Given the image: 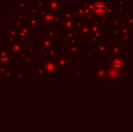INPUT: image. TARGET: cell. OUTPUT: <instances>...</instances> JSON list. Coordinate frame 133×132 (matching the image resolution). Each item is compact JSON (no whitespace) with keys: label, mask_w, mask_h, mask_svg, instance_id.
I'll return each instance as SVG.
<instances>
[{"label":"cell","mask_w":133,"mask_h":132,"mask_svg":"<svg viewBox=\"0 0 133 132\" xmlns=\"http://www.w3.org/2000/svg\"><path fill=\"white\" fill-rule=\"evenodd\" d=\"M37 16L40 19L42 25H54L55 13L50 12L47 9H38Z\"/></svg>","instance_id":"obj_1"},{"label":"cell","mask_w":133,"mask_h":132,"mask_svg":"<svg viewBox=\"0 0 133 132\" xmlns=\"http://www.w3.org/2000/svg\"><path fill=\"white\" fill-rule=\"evenodd\" d=\"M42 66L44 67L46 74L49 75V78H53L54 74L57 72L58 67L56 64L55 58H48V60H45L43 62Z\"/></svg>","instance_id":"obj_2"},{"label":"cell","mask_w":133,"mask_h":132,"mask_svg":"<svg viewBox=\"0 0 133 132\" xmlns=\"http://www.w3.org/2000/svg\"><path fill=\"white\" fill-rule=\"evenodd\" d=\"M56 64H57L58 69L60 70H68L69 65L72 64V59L68 58L66 55L63 54H57L55 57Z\"/></svg>","instance_id":"obj_3"},{"label":"cell","mask_w":133,"mask_h":132,"mask_svg":"<svg viewBox=\"0 0 133 132\" xmlns=\"http://www.w3.org/2000/svg\"><path fill=\"white\" fill-rule=\"evenodd\" d=\"M8 48H9V53L15 54L16 57L23 52L24 46H25V43L20 42V41H16L13 43H8Z\"/></svg>","instance_id":"obj_4"},{"label":"cell","mask_w":133,"mask_h":132,"mask_svg":"<svg viewBox=\"0 0 133 132\" xmlns=\"http://www.w3.org/2000/svg\"><path fill=\"white\" fill-rule=\"evenodd\" d=\"M25 25H28V26L33 29H35V30H39L42 27V23H41L40 19H39V17L37 16H28L27 17H25Z\"/></svg>","instance_id":"obj_5"},{"label":"cell","mask_w":133,"mask_h":132,"mask_svg":"<svg viewBox=\"0 0 133 132\" xmlns=\"http://www.w3.org/2000/svg\"><path fill=\"white\" fill-rule=\"evenodd\" d=\"M46 9L50 12L57 13L61 8V0H45Z\"/></svg>","instance_id":"obj_6"},{"label":"cell","mask_w":133,"mask_h":132,"mask_svg":"<svg viewBox=\"0 0 133 132\" xmlns=\"http://www.w3.org/2000/svg\"><path fill=\"white\" fill-rule=\"evenodd\" d=\"M44 47L45 50L51 49V48H54L57 49V38H50V37H44L40 40Z\"/></svg>","instance_id":"obj_7"},{"label":"cell","mask_w":133,"mask_h":132,"mask_svg":"<svg viewBox=\"0 0 133 132\" xmlns=\"http://www.w3.org/2000/svg\"><path fill=\"white\" fill-rule=\"evenodd\" d=\"M32 73L34 74V75L36 76L37 79H44V77H45V71H44V67H38V68L35 69V70L32 72Z\"/></svg>","instance_id":"obj_8"},{"label":"cell","mask_w":133,"mask_h":132,"mask_svg":"<svg viewBox=\"0 0 133 132\" xmlns=\"http://www.w3.org/2000/svg\"><path fill=\"white\" fill-rule=\"evenodd\" d=\"M29 1L28 0H16V7L17 9H20V10H25V9L28 8L29 6Z\"/></svg>","instance_id":"obj_9"},{"label":"cell","mask_w":133,"mask_h":132,"mask_svg":"<svg viewBox=\"0 0 133 132\" xmlns=\"http://www.w3.org/2000/svg\"><path fill=\"white\" fill-rule=\"evenodd\" d=\"M14 78L16 79V82H18V83L25 82V71L21 70V71L16 72V73L14 74Z\"/></svg>","instance_id":"obj_10"},{"label":"cell","mask_w":133,"mask_h":132,"mask_svg":"<svg viewBox=\"0 0 133 132\" xmlns=\"http://www.w3.org/2000/svg\"><path fill=\"white\" fill-rule=\"evenodd\" d=\"M0 64H5L6 66H11L14 64V62L11 59L10 54H8V55H5V56H0Z\"/></svg>","instance_id":"obj_11"},{"label":"cell","mask_w":133,"mask_h":132,"mask_svg":"<svg viewBox=\"0 0 133 132\" xmlns=\"http://www.w3.org/2000/svg\"><path fill=\"white\" fill-rule=\"evenodd\" d=\"M28 9H29V12H28V16H37V12H38V7H37L36 4H30L29 6H28Z\"/></svg>","instance_id":"obj_12"},{"label":"cell","mask_w":133,"mask_h":132,"mask_svg":"<svg viewBox=\"0 0 133 132\" xmlns=\"http://www.w3.org/2000/svg\"><path fill=\"white\" fill-rule=\"evenodd\" d=\"M23 52L25 53H26V54H30V55L36 54V52H35V45H31V46L25 45L24 46Z\"/></svg>","instance_id":"obj_13"},{"label":"cell","mask_w":133,"mask_h":132,"mask_svg":"<svg viewBox=\"0 0 133 132\" xmlns=\"http://www.w3.org/2000/svg\"><path fill=\"white\" fill-rule=\"evenodd\" d=\"M45 36L50 38H57V30L55 29H46L45 30Z\"/></svg>","instance_id":"obj_14"},{"label":"cell","mask_w":133,"mask_h":132,"mask_svg":"<svg viewBox=\"0 0 133 132\" xmlns=\"http://www.w3.org/2000/svg\"><path fill=\"white\" fill-rule=\"evenodd\" d=\"M7 31H8V33L10 35H12V36L14 37H16L17 38V35H18V30L16 28V27L13 26V25H9L8 26H7Z\"/></svg>","instance_id":"obj_15"},{"label":"cell","mask_w":133,"mask_h":132,"mask_svg":"<svg viewBox=\"0 0 133 132\" xmlns=\"http://www.w3.org/2000/svg\"><path fill=\"white\" fill-rule=\"evenodd\" d=\"M12 78H14V74L10 70H5L3 73L0 74V79H12Z\"/></svg>","instance_id":"obj_16"},{"label":"cell","mask_w":133,"mask_h":132,"mask_svg":"<svg viewBox=\"0 0 133 132\" xmlns=\"http://www.w3.org/2000/svg\"><path fill=\"white\" fill-rule=\"evenodd\" d=\"M12 25L14 27H16L17 30H20L21 28H23L25 26V21H21V20H15L12 22Z\"/></svg>","instance_id":"obj_17"},{"label":"cell","mask_w":133,"mask_h":132,"mask_svg":"<svg viewBox=\"0 0 133 132\" xmlns=\"http://www.w3.org/2000/svg\"><path fill=\"white\" fill-rule=\"evenodd\" d=\"M4 41H5V42H7V44H8V43H13V42L17 41V38L10 35L8 33H4Z\"/></svg>","instance_id":"obj_18"},{"label":"cell","mask_w":133,"mask_h":132,"mask_svg":"<svg viewBox=\"0 0 133 132\" xmlns=\"http://www.w3.org/2000/svg\"><path fill=\"white\" fill-rule=\"evenodd\" d=\"M33 62H34L33 55L27 54L26 58H25V62H24V64H25V66H32V65H33Z\"/></svg>","instance_id":"obj_19"},{"label":"cell","mask_w":133,"mask_h":132,"mask_svg":"<svg viewBox=\"0 0 133 132\" xmlns=\"http://www.w3.org/2000/svg\"><path fill=\"white\" fill-rule=\"evenodd\" d=\"M16 16H17V13L16 12H9L7 14V20L9 22H13L16 20Z\"/></svg>","instance_id":"obj_20"},{"label":"cell","mask_w":133,"mask_h":132,"mask_svg":"<svg viewBox=\"0 0 133 132\" xmlns=\"http://www.w3.org/2000/svg\"><path fill=\"white\" fill-rule=\"evenodd\" d=\"M25 10H20V12L17 13V16H16V20H21V21H25Z\"/></svg>","instance_id":"obj_21"},{"label":"cell","mask_w":133,"mask_h":132,"mask_svg":"<svg viewBox=\"0 0 133 132\" xmlns=\"http://www.w3.org/2000/svg\"><path fill=\"white\" fill-rule=\"evenodd\" d=\"M36 5L38 7V9H45L46 8V4L45 2L42 1V0H38L36 2Z\"/></svg>","instance_id":"obj_22"},{"label":"cell","mask_w":133,"mask_h":132,"mask_svg":"<svg viewBox=\"0 0 133 132\" xmlns=\"http://www.w3.org/2000/svg\"><path fill=\"white\" fill-rule=\"evenodd\" d=\"M7 67H8V66L5 65V64H0V74H2L5 70H7Z\"/></svg>","instance_id":"obj_23"},{"label":"cell","mask_w":133,"mask_h":132,"mask_svg":"<svg viewBox=\"0 0 133 132\" xmlns=\"http://www.w3.org/2000/svg\"><path fill=\"white\" fill-rule=\"evenodd\" d=\"M4 20H5V18L3 17V16H0V30H2V29H4Z\"/></svg>","instance_id":"obj_24"},{"label":"cell","mask_w":133,"mask_h":132,"mask_svg":"<svg viewBox=\"0 0 133 132\" xmlns=\"http://www.w3.org/2000/svg\"><path fill=\"white\" fill-rule=\"evenodd\" d=\"M3 48L4 46H0V56L2 55V52H3Z\"/></svg>","instance_id":"obj_25"},{"label":"cell","mask_w":133,"mask_h":132,"mask_svg":"<svg viewBox=\"0 0 133 132\" xmlns=\"http://www.w3.org/2000/svg\"><path fill=\"white\" fill-rule=\"evenodd\" d=\"M8 1H16V0H8Z\"/></svg>","instance_id":"obj_26"}]
</instances>
